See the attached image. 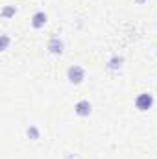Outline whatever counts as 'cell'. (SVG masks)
Returning <instances> with one entry per match:
<instances>
[{
  "instance_id": "2",
  "label": "cell",
  "mask_w": 157,
  "mask_h": 159,
  "mask_svg": "<svg viewBox=\"0 0 157 159\" xmlns=\"http://www.w3.org/2000/svg\"><path fill=\"white\" fill-rule=\"evenodd\" d=\"M135 106H137L139 111H148V109H152V106H154V96H152L150 93H141V94L137 96V100H135Z\"/></svg>"
},
{
  "instance_id": "9",
  "label": "cell",
  "mask_w": 157,
  "mask_h": 159,
  "mask_svg": "<svg viewBox=\"0 0 157 159\" xmlns=\"http://www.w3.org/2000/svg\"><path fill=\"white\" fill-rule=\"evenodd\" d=\"M9 46V37L7 35H2V44H0V50H7Z\"/></svg>"
},
{
  "instance_id": "4",
  "label": "cell",
  "mask_w": 157,
  "mask_h": 159,
  "mask_svg": "<svg viewBox=\"0 0 157 159\" xmlns=\"http://www.w3.org/2000/svg\"><path fill=\"white\" fill-rule=\"evenodd\" d=\"M63 41L59 39V37H54V39H50L48 43V52L50 54H54V56H61L63 54Z\"/></svg>"
},
{
  "instance_id": "3",
  "label": "cell",
  "mask_w": 157,
  "mask_h": 159,
  "mask_svg": "<svg viewBox=\"0 0 157 159\" xmlns=\"http://www.w3.org/2000/svg\"><path fill=\"white\" fill-rule=\"evenodd\" d=\"M74 111H76L78 117H89L91 111H92V106H91L89 100H79L78 104L74 106Z\"/></svg>"
},
{
  "instance_id": "10",
  "label": "cell",
  "mask_w": 157,
  "mask_h": 159,
  "mask_svg": "<svg viewBox=\"0 0 157 159\" xmlns=\"http://www.w3.org/2000/svg\"><path fill=\"white\" fill-rule=\"evenodd\" d=\"M135 2H137V4H144L146 0H135Z\"/></svg>"
},
{
  "instance_id": "1",
  "label": "cell",
  "mask_w": 157,
  "mask_h": 159,
  "mask_svg": "<svg viewBox=\"0 0 157 159\" xmlns=\"http://www.w3.org/2000/svg\"><path fill=\"white\" fill-rule=\"evenodd\" d=\"M67 78H69L70 83L79 85V83L85 80V69L79 67V65H72V67H69V70H67Z\"/></svg>"
},
{
  "instance_id": "6",
  "label": "cell",
  "mask_w": 157,
  "mask_h": 159,
  "mask_svg": "<svg viewBox=\"0 0 157 159\" xmlns=\"http://www.w3.org/2000/svg\"><path fill=\"white\" fill-rule=\"evenodd\" d=\"M122 63H124V57L115 56L113 59H109V61H107V69H109V70H118V69L122 67Z\"/></svg>"
},
{
  "instance_id": "5",
  "label": "cell",
  "mask_w": 157,
  "mask_h": 159,
  "mask_svg": "<svg viewBox=\"0 0 157 159\" xmlns=\"http://www.w3.org/2000/svg\"><path fill=\"white\" fill-rule=\"evenodd\" d=\"M46 20H48L46 13H44V11H37V13L32 17V26H34L35 30H41V28L46 24Z\"/></svg>"
},
{
  "instance_id": "7",
  "label": "cell",
  "mask_w": 157,
  "mask_h": 159,
  "mask_svg": "<svg viewBox=\"0 0 157 159\" xmlns=\"http://www.w3.org/2000/svg\"><path fill=\"white\" fill-rule=\"evenodd\" d=\"M15 13H17V7H15V6H6V7L2 9V17H4V19H9V17H13Z\"/></svg>"
},
{
  "instance_id": "8",
  "label": "cell",
  "mask_w": 157,
  "mask_h": 159,
  "mask_svg": "<svg viewBox=\"0 0 157 159\" xmlns=\"http://www.w3.org/2000/svg\"><path fill=\"white\" fill-rule=\"evenodd\" d=\"M26 133H28V137H30L32 141H37V139H39V129H37V126H30V128L26 129Z\"/></svg>"
}]
</instances>
